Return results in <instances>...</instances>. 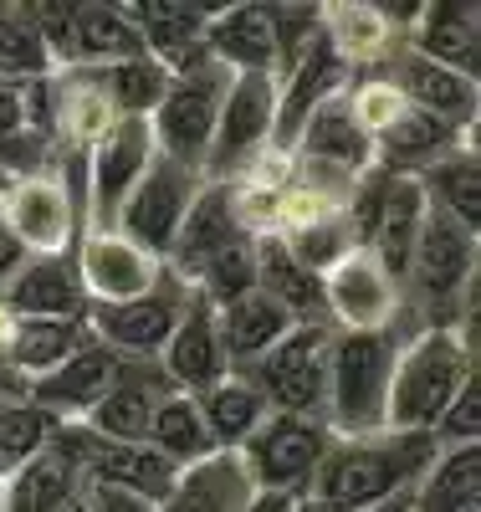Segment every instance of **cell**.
Instances as JSON below:
<instances>
[{
  "label": "cell",
  "instance_id": "obj_37",
  "mask_svg": "<svg viewBox=\"0 0 481 512\" xmlns=\"http://www.w3.org/2000/svg\"><path fill=\"white\" fill-rule=\"evenodd\" d=\"M62 431V420L52 410H41L31 405L26 395L11 400V405H0V461H6V472L21 461H31L36 451H47Z\"/></svg>",
  "mask_w": 481,
  "mask_h": 512
},
{
  "label": "cell",
  "instance_id": "obj_47",
  "mask_svg": "<svg viewBox=\"0 0 481 512\" xmlns=\"http://www.w3.org/2000/svg\"><path fill=\"white\" fill-rule=\"evenodd\" d=\"M292 512H323V507H318L313 497H297V502H292Z\"/></svg>",
  "mask_w": 481,
  "mask_h": 512
},
{
  "label": "cell",
  "instance_id": "obj_32",
  "mask_svg": "<svg viewBox=\"0 0 481 512\" xmlns=\"http://www.w3.org/2000/svg\"><path fill=\"white\" fill-rule=\"evenodd\" d=\"M134 57H149L144 52V36L134 31L118 6H77V21H72V62H103V67H118V62H134Z\"/></svg>",
  "mask_w": 481,
  "mask_h": 512
},
{
  "label": "cell",
  "instance_id": "obj_13",
  "mask_svg": "<svg viewBox=\"0 0 481 512\" xmlns=\"http://www.w3.org/2000/svg\"><path fill=\"white\" fill-rule=\"evenodd\" d=\"M123 374H128V359L113 354L108 344H98V338H93V344L77 349V354H72L62 369H52L47 379H31V384H26V400L41 405V410H52L57 420L72 415V410L87 415Z\"/></svg>",
  "mask_w": 481,
  "mask_h": 512
},
{
  "label": "cell",
  "instance_id": "obj_48",
  "mask_svg": "<svg viewBox=\"0 0 481 512\" xmlns=\"http://www.w3.org/2000/svg\"><path fill=\"white\" fill-rule=\"evenodd\" d=\"M0 477H6V461H0Z\"/></svg>",
  "mask_w": 481,
  "mask_h": 512
},
{
  "label": "cell",
  "instance_id": "obj_4",
  "mask_svg": "<svg viewBox=\"0 0 481 512\" xmlns=\"http://www.w3.org/2000/svg\"><path fill=\"white\" fill-rule=\"evenodd\" d=\"M231 88V72L221 62L200 57L195 67H185L180 77H169V88L154 108V154L200 175V164L210 154V134H215V118H221V98Z\"/></svg>",
  "mask_w": 481,
  "mask_h": 512
},
{
  "label": "cell",
  "instance_id": "obj_27",
  "mask_svg": "<svg viewBox=\"0 0 481 512\" xmlns=\"http://www.w3.org/2000/svg\"><path fill=\"white\" fill-rule=\"evenodd\" d=\"M251 482L241 472V461H231L226 451L210 456L200 466H190V472H180V482H174V492L154 507V512H241Z\"/></svg>",
  "mask_w": 481,
  "mask_h": 512
},
{
  "label": "cell",
  "instance_id": "obj_24",
  "mask_svg": "<svg viewBox=\"0 0 481 512\" xmlns=\"http://www.w3.org/2000/svg\"><path fill=\"white\" fill-rule=\"evenodd\" d=\"M415 512H481V446H441L415 482Z\"/></svg>",
  "mask_w": 481,
  "mask_h": 512
},
{
  "label": "cell",
  "instance_id": "obj_31",
  "mask_svg": "<svg viewBox=\"0 0 481 512\" xmlns=\"http://www.w3.org/2000/svg\"><path fill=\"white\" fill-rule=\"evenodd\" d=\"M476 47H481L476 41V6H425L415 57H425L435 67H451V72L476 82Z\"/></svg>",
  "mask_w": 481,
  "mask_h": 512
},
{
  "label": "cell",
  "instance_id": "obj_21",
  "mask_svg": "<svg viewBox=\"0 0 481 512\" xmlns=\"http://www.w3.org/2000/svg\"><path fill=\"white\" fill-rule=\"evenodd\" d=\"M241 216H236V195L231 185H210L190 200L185 221H180V236H174L169 256L180 262L185 272H200L215 251H226L231 241H241Z\"/></svg>",
  "mask_w": 481,
  "mask_h": 512
},
{
  "label": "cell",
  "instance_id": "obj_14",
  "mask_svg": "<svg viewBox=\"0 0 481 512\" xmlns=\"http://www.w3.org/2000/svg\"><path fill=\"white\" fill-rule=\"evenodd\" d=\"M154 164V134H149V118H118L108 128V139L93 154V216L113 221L118 205L128 200V190L139 185V175Z\"/></svg>",
  "mask_w": 481,
  "mask_h": 512
},
{
  "label": "cell",
  "instance_id": "obj_38",
  "mask_svg": "<svg viewBox=\"0 0 481 512\" xmlns=\"http://www.w3.org/2000/svg\"><path fill=\"white\" fill-rule=\"evenodd\" d=\"M164 88H169V67H159L154 57H134V62L108 67V98L123 118H149L159 108Z\"/></svg>",
  "mask_w": 481,
  "mask_h": 512
},
{
  "label": "cell",
  "instance_id": "obj_9",
  "mask_svg": "<svg viewBox=\"0 0 481 512\" xmlns=\"http://www.w3.org/2000/svg\"><path fill=\"white\" fill-rule=\"evenodd\" d=\"M272 118H277V82L272 72H231V88L221 98V118H215V134H210V154H205V175L226 180L231 169L272 134Z\"/></svg>",
  "mask_w": 481,
  "mask_h": 512
},
{
  "label": "cell",
  "instance_id": "obj_11",
  "mask_svg": "<svg viewBox=\"0 0 481 512\" xmlns=\"http://www.w3.org/2000/svg\"><path fill=\"white\" fill-rule=\"evenodd\" d=\"M77 277H82V292H87V308H98V303H134V297L154 292L164 267L154 256H144L139 246H128L118 231H98V236L82 241Z\"/></svg>",
  "mask_w": 481,
  "mask_h": 512
},
{
  "label": "cell",
  "instance_id": "obj_42",
  "mask_svg": "<svg viewBox=\"0 0 481 512\" xmlns=\"http://www.w3.org/2000/svg\"><path fill=\"white\" fill-rule=\"evenodd\" d=\"M26 262H31V251H26V246H21V236L6 226V216H0V287H6Z\"/></svg>",
  "mask_w": 481,
  "mask_h": 512
},
{
  "label": "cell",
  "instance_id": "obj_30",
  "mask_svg": "<svg viewBox=\"0 0 481 512\" xmlns=\"http://www.w3.org/2000/svg\"><path fill=\"white\" fill-rule=\"evenodd\" d=\"M190 400L200 405V415H205V425H210V436H215L221 451L226 446H246L256 436V425L272 415L251 379H221V384H210L205 395H190Z\"/></svg>",
  "mask_w": 481,
  "mask_h": 512
},
{
  "label": "cell",
  "instance_id": "obj_33",
  "mask_svg": "<svg viewBox=\"0 0 481 512\" xmlns=\"http://www.w3.org/2000/svg\"><path fill=\"white\" fill-rule=\"evenodd\" d=\"M333 77H338V52L328 47V41H318V47H308V52L297 57L292 82H287V98L277 103V118H272L277 144L302 134V123L323 108V93L333 88Z\"/></svg>",
  "mask_w": 481,
  "mask_h": 512
},
{
  "label": "cell",
  "instance_id": "obj_44",
  "mask_svg": "<svg viewBox=\"0 0 481 512\" xmlns=\"http://www.w3.org/2000/svg\"><path fill=\"white\" fill-rule=\"evenodd\" d=\"M26 395V384L6 369V359H0V405H11V400H21Z\"/></svg>",
  "mask_w": 481,
  "mask_h": 512
},
{
  "label": "cell",
  "instance_id": "obj_34",
  "mask_svg": "<svg viewBox=\"0 0 481 512\" xmlns=\"http://www.w3.org/2000/svg\"><path fill=\"white\" fill-rule=\"evenodd\" d=\"M302 144H308V154L318 159V164H348V169H359V164H369V149H374V139H369V123H359V113L348 108V103H323L308 123H302Z\"/></svg>",
  "mask_w": 481,
  "mask_h": 512
},
{
  "label": "cell",
  "instance_id": "obj_2",
  "mask_svg": "<svg viewBox=\"0 0 481 512\" xmlns=\"http://www.w3.org/2000/svg\"><path fill=\"white\" fill-rule=\"evenodd\" d=\"M471 344L451 328L435 323L420 333L415 344L395 359L389 369V395H384V425L400 436H430L435 420L446 415V405L461 395V384L471 379Z\"/></svg>",
  "mask_w": 481,
  "mask_h": 512
},
{
  "label": "cell",
  "instance_id": "obj_25",
  "mask_svg": "<svg viewBox=\"0 0 481 512\" xmlns=\"http://www.w3.org/2000/svg\"><path fill=\"white\" fill-rule=\"evenodd\" d=\"M144 446H154V451L174 466V472H190V466L221 456V446H215L210 425H205V415H200V405H195L190 395H164V400H159Z\"/></svg>",
  "mask_w": 481,
  "mask_h": 512
},
{
  "label": "cell",
  "instance_id": "obj_5",
  "mask_svg": "<svg viewBox=\"0 0 481 512\" xmlns=\"http://www.w3.org/2000/svg\"><path fill=\"white\" fill-rule=\"evenodd\" d=\"M328 446V425L302 415H267L256 425V436L241 446V472L256 492L302 497V487H313V472Z\"/></svg>",
  "mask_w": 481,
  "mask_h": 512
},
{
  "label": "cell",
  "instance_id": "obj_36",
  "mask_svg": "<svg viewBox=\"0 0 481 512\" xmlns=\"http://www.w3.org/2000/svg\"><path fill=\"white\" fill-rule=\"evenodd\" d=\"M425 200L435 195V210H446V216L466 231L481 226V175H476V154L461 149V154H441L435 169L420 180Z\"/></svg>",
  "mask_w": 481,
  "mask_h": 512
},
{
  "label": "cell",
  "instance_id": "obj_22",
  "mask_svg": "<svg viewBox=\"0 0 481 512\" xmlns=\"http://www.w3.org/2000/svg\"><path fill=\"white\" fill-rule=\"evenodd\" d=\"M93 344V328H87V318L82 323H57V318H26V323H16L11 328V338H6V369L21 379V384H31V379H47L52 369H62L77 349H87Z\"/></svg>",
  "mask_w": 481,
  "mask_h": 512
},
{
  "label": "cell",
  "instance_id": "obj_43",
  "mask_svg": "<svg viewBox=\"0 0 481 512\" xmlns=\"http://www.w3.org/2000/svg\"><path fill=\"white\" fill-rule=\"evenodd\" d=\"M292 502L297 497H287V492H251L241 512H292Z\"/></svg>",
  "mask_w": 481,
  "mask_h": 512
},
{
  "label": "cell",
  "instance_id": "obj_8",
  "mask_svg": "<svg viewBox=\"0 0 481 512\" xmlns=\"http://www.w3.org/2000/svg\"><path fill=\"white\" fill-rule=\"evenodd\" d=\"M195 195H200V175H190V169L154 154V164L139 175V185L128 190V200L118 205V216H113L118 236L159 262V256H169L174 236H180V221H185V210H190Z\"/></svg>",
  "mask_w": 481,
  "mask_h": 512
},
{
  "label": "cell",
  "instance_id": "obj_6",
  "mask_svg": "<svg viewBox=\"0 0 481 512\" xmlns=\"http://www.w3.org/2000/svg\"><path fill=\"white\" fill-rule=\"evenodd\" d=\"M328 344L333 333L323 323H297L277 349H267L251 364V384L261 390L272 415H302L313 420L323 410V374H328Z\"/></svg>",
  "mask_w": 481,
  "mask_h": 512
},
{
  "label": "cell",
  "instance_id": "obj_39",
  "mask_svg": "<svg viewBox=\"0 0 481 512\" xmlns=\"http://www.w3.org/2000/svg\"><path fill=\"white\" fill-rule=\"evenodd\" d=\"M195 277H200V292L210 297L215 308L236 303L241 292H251V287H256V241H251V236L231 241L226 251H215Z\"/></svg>",
  "mask_w": 481,
  "mask_h": 512
},
{
  "label": "cell",
  "instance_id": "obj_12",
  "mask_svg": "<svg viewBox=\"0 0 481 512\" xmlns=\"http://www.w3.org/2000/svg\"><path fill=\"white\" fill-rule=\"evenodd\" d=\"M6 308L26 318H57V323H82L87 318V292L77 277V256H31V262L0 287Z\"/></svg>",
  "mask_w": 481,
  "mask_h": 512
},
{
  "label": "cell",
  "instance_id": "obj_18",
  "mask_svg": "<svg viewBox=\"0 0 481 512\" xmlns=\"http://www.w3.org/2000/svg\"><path fill=\"white\" fill-rule=\"evenodd\" d=\"M164 395H174L169 379L144 374L139 364H128V374L113 384V390H108L93 410H87V425H82V431L98 436V441H123V446H134V441L149 436V420H154V410H159Z\"/></svg>",
  "mask_w": 481,
  "mask_h": 512
},
{
  "label": "cell",
  "instance_id": "obj_46",
  "mask_svg": "<svg viewBox=\"0 0 481 512\" xmlns=\"http://www.w3.org/2000/svg\"><path fill=\"white\" fill-rule=\"evenodd\" d=\"M57 512H87V502H82V492H77V497H67V502H62Z\"/></svg>",
  "mask_w": 481,
  "mask_h": 512
},
{
  "label": "cell",
  "instance_id": "obj_15",
  "mask_svg": "<svg viewBox=\"0 0 481 512\" xmlns=\"http://www.w3.org/2000/svg\"><path fill=\"white\" fill-rule=\"evenodd\" d=\"M425 205L430 200H425L420 180H384V195H379V210H374V231H369V256L389 282L410 277V256H415Z\"/></svg>",
  "mask_w": 481,
  "mask_h": 512
},
{
  "label": "cell",
  "instance_id": "obj_45",
  "mask_svg": "<svg viewBox=\"0 0 481 512\" xmlns=\"http://www.w3.org/2000/svg\"><path fill=\"white\" fill-rule=\"evenodd\" d=\"M364 512H415V492H400V497H389L379 507H364Z\"/></svg>",
  "mask_w": 481,
  "mask_h": 512
},
{
  "label": "cell",
  "instance_id": "obj_19",
  "mask_svg": "<svg viewBox=\"0 0 481 512\" xmlns=\"http://www.w3.org/2000/svg\"><path fill=\"white\" fill-rule=\"evenodd\" d=\"M205 57L226 72H267L277 62V21L267 6H231L210 16L205 26Z\"/></svg>",
  "mask_w": 481,
  "mask_h": 512
},
{
  "label": "cell",
  "instance_id": "obj_17",
  "mask_svg": "<svg viewBox=\"0 0 481 512\" xmlns=\"http://www.w3.org/2000/svg\"><path fill=\"white\" fill-rule=\"evenodd\" d=\"M164 374L174 395H205L210 384L226 379V349L221 333H215V313L205 303H190V313L164 344Z\"/></svg>",
  "mask_w": 481,
  "mask_h": 512
},
{
  "label": "cell",
  "instance_id": "obj_41",
  "mask_svg": "<svg viewBox=\"0 0 481 512\" xmlns=\"http://www.w3.org/2000/svg\"><path fill=\"white\" fill-rule=\"evenodd\" d=\"M82 502H87V512H154V502L118 492V487H98V482H82Z\"/></svg>",
  "mask_w": 481,
  "mask_h": 512
},
{
  "label": "cell",
  "instance_id": "obj_3",
  "mask_svg": "<svg viewBox=\"0 0 481 512\" xmlns=\"http://www.w3.org/2000/svg\"><path fill=\"white\" fill-rule=\"evenodd\" d=\"M389 369H395V344H389L384 328H348L328 344L323 405H328L338 431L369 436L384 425Z\"/></svg>",
  "mask_w": 481,
  "mask_h": 512
},
{
  "label": "cell",
  "instance_id": "obj_28",
  "mask_svg": "<svg viewBox=\"0 0 481 512\" xmlns=\"http://www.w3.org/2000/svg\"><path fill=\"white\" fill-rule=\"evenodd\" d=\"M395 77H400V98L405 103H415V108H425L435 118H446L451 128L476 113V82L461 77V72H451V67H435V62H425V57L410 52L395 67Z\"/></svg>",
  "mask_w": 481,
  "mask_h": 512
},
{
  "label": "cell",
  "instance_id": "obj_20",
  "mask_svg": "<svg viewBox=\"0 0 481 512\" xmlns=\"http://www.w3.org/2000/svg\"><path fill=\"white\" fill-rule=\"evenodd\" d=\"M215 313V333H221V349H226V364L236 359V364H256L267 349H277L282 338L297 328L267 292H241L236 303H226V308H210Z\"/></svg>",
  "mask_w": 481,
  "mask_h": 512
},
{
  "label": "cell",
  "instance_id": "obj_29",
  "mask_svg": "<svg viewBox=\"0 0 481 512\" xmlns=\"http://www.w3.org/2000/svg\"><path fill=\"white\" fill-rule=\"evenodd\" d=\"M323 303L338 308L354 328H379V318L395 308L389 303V277L374 267V256L359 251V256H348V262H338L323 282Z\"/></svg>",
  "mask_w": 481,
  "mask_h": 512
},
{
  "label": "cell",
  "instance_id": "obj_40",
  "mask_svg": "<svg viewBox=\"0 0 481 512\" xmlns=\"http://www.w3.org/2000/svg\"><path fill=\"white\" fill-rule=\"evenodd\" d=\"M41 72H47V47L31 31V21L16 11H0V82L41 77Z\"/></svg>",
  "mask_w": 481,
  "mask_h": 512
},
{
  "label": "cell",
  "instance_id": "obj_23",
  "mask_svg": "<svg viewBox=\"0 0 481 512\" xmlns=\"http://www.w3.org/2000/svg\"><path fill=\"white\" fill-rule=\"evenodd\" d=\"M256 292H267L292 323H318L323 318V277L308 272L287 251V241H256Z\"/></svg>",
  "mask_w": 481,
  "mask_h": 512
},
{
  "label": "cell",
  "instance_id": "obj_35",
  "mask_svg": "<svg viewBox=\"0 0 481 512\" xmlns=\"http://www.w3.org/2000/svg\"><path fill=\"white\" fill-rule=\"evenodd\" d=\"M379 144L395 159H441L456 144V128L446 118H435V113L395 98L389 113H384V123H379Z\"/></svg>",
  "mask_w": 481,
  "mask_h": 512
},
{
  "label": "cell",
  "instance_id": "obj_7",
  "mask_svg": "<svg viewBox=\"0 0 481 512\" xmlns=\"http://www.w3.org/2000/svg\"><path fill=\"white\" fill-rule=\"evenodd\" d=\"M185 313H190V292L164 272L159 287L134 297V303H98V308H87V328H93L98 344H108L128 364H144V359L164 354V344L174 338V328H180Z\"/></svg>",
  "mask_w": 481,
  "mask_h": 512
},
{
  "label": "cell",
  "instance_id": "obj_16",
  "mask_svg": "<svg viewBox=\"0 0 481 512\" xmlns=\"http://www.w3.org/2000/svg\"><path fill=\"white\" fill-rule=\"evenodd\" d=\"M82 492V472H77V456L67 451L62 431L47 451H36L31 461L11 466L0 477V512H57L67 497Z\"/></svg>",
  "mask_w": 481,
  "mask_h": 512
},
{
  "label": "cell",
  "instance_id": "obj_26",
  "mask_svg": "<svg viewBox=\"0 0 481 512\" xmlns=\"http://www.w3.org/2000/svg\"><path fill=\"white\" fill-rule=\"evenodd\" d=\"M6 226L21 236V246H26V251L36 246L41 256H62V246H67V241H77V216L67 210L62 190H57V185H47V180H26V185L16 190Z\"/></svg>",
  "mask_w": 481,
  "mask_h": 512
},
{
  "label": "cell",
  "instance_id": "obj_10",
  "mask_svg": "<svg viewBox=\"0 0 481 512\" xmlns=\"http://www.w3.org/2000/svg\"><path fill=\"white\" fill-rule=\"evenodd\" d=\"M471 256H476V231L456 226L446 210L425 205V221H420V236H415V256H410V282L420 292V303L446 308V318H451L456 292L471 282Z\"/></svg>",
  "mask_w": 481,
  "mask_h": 512
},
{
  "label": "cell",
  "instance_id": "obj_1",
  "mask_svg": "<svg viewBox=\"0 0 481 512\" xmlns=\"http://www.w3.org/2000/svg\"><path fill=\"white\" fill-rule=\"evenodd\" d=\"M435 436H348L323 451L308 497L323 512H364L400 492H415L425 466L435 461Z\"/></svg>",
  "mask_w": 481,
  "mask_h": 512
}]
</instances>
